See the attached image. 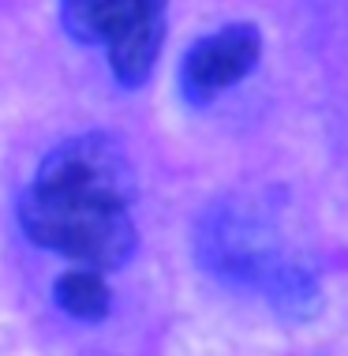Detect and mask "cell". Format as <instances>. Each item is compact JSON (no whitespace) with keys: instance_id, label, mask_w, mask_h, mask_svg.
Wrapping results in <instances>:
<instances>
[{"instance_id":"obj_3","label":"cell","mask_w":348,"mask_h":356,"mask_svg":"<svg viewBox=\"0 0 348 356\" xmlns=\"http://www.w3.org/2000/svg\"><path fill=\"white\" fill-rule=\"evenodd\" d=\"M258 56H263V34L251 23H232V26H221L217 34L199 38L180 68L188 102L195 105L214 102L217 94H225L229 86H236L240 79H247L255 72Z\"/></svg>"},{"instance_id":"obj_4","label":"cell","mask_w":348,"mask_h":356,"mask_svg":"<svg viewBox=\"0 0 348 356\" xmlns=\"http://www.w3.org/2000/svg\"><path fill=\"white\" fill-rule=\"evenodd\" d=\"M56 304H60L64 315H72V319L79 323H98L109 315V285H105V277L98 270H67L60 282L53 289Z\"/></svg>"},{"instance_id":"obj_1","label":"cell","mask_w":348,"mask_h":356,"mask_svg":"<svg viewBox=\"0 0 348 356\" xmlns=\"http://www.w3.org/2000/svg\"><path fill=\"white\" fill-rule=\"evenodd\" d=\"M131 199L135 177L116 139L75 136L38 165L34 184L19 199V225L38 248L101 274L135 252Z\"/></svg>"},{"instance_id":"obj_2","label":"cell","mask_w":348,"mask_h":356,"mask_svg":"<svg viewBox=\"0 0 348 356\" xmlns=\"http://www.w3.org/2000/svg\"><path fill=\"white\" fill-rule=\"evenodd\" d=\"M64 31L83 45H105L120 86H142L165 42V0H64Z\"/></svg>"}]
</instances>
